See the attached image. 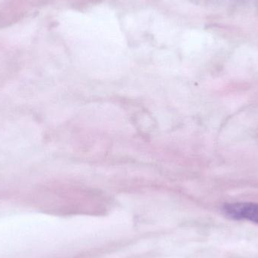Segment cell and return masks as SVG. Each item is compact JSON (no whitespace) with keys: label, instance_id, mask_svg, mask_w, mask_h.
Wrapping results in <instances>:
<instances>
[{"label":"cell","instance_id":"1","mask_svg":"<svg viewBox=\"0 0 258 258\" xmlns=\"http://www.w3.org/2000/svg\"><path fill=\"white\" fill-rule=\"evenodd\" d=\"M223 212L230 219L247 221L258 224V203H228L224 205Z\"/></svg>","mask_w":258,"mask_h":258}]
</instances>
